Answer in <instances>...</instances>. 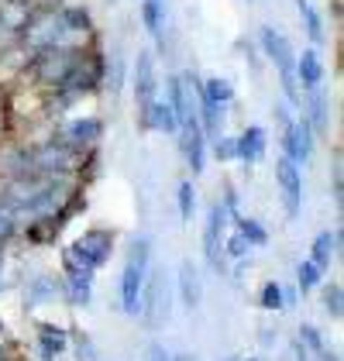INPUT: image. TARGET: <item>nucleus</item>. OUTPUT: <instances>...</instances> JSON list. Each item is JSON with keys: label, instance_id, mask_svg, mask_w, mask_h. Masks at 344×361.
<instances>
[{"label": "nucleus", "instance_id": "1", "mask_svg": "<svg viewBox=\"0 0 344 361\" xmlns=\"http://www.w3.org/2000/svg\"><path fill=\"white\" fill-rule=\"evenodd\" d=\"M148 269H152V238L138 234L128 245L124 269H121V286H117L121 310L128 317H138V310H142V289H145V279H148Z\"/></svg>", "mask_w": 344, "mask_h": 361}, {"label": "nucleus", "instance_id": "2", "mask_svg": "<svg viewBox=\"0 0 344 361\" xmlns=\"http://www.w3.org/2000/svg\"><path fill=\"white\" fill-rule=\"evenodd\" d=\"M258 45H262L265 59L276 66V73L283 80V90H286V100L293 107H300L303 104V90L296 83V52H293L289 38L279 28H272V25H262L258 28Z\"/></svg>", "mask_w": 344, "mask_h": 361}, {"label": "nucleus", "instance_id": "3", "mask_svg": "<svg viewBox=\"0 0 344 361\" xmlns=\"http://www.w3.org/2000/svg\"><path fill=\"white\" fill-rule=\"evenodd\" d=\"M138 317L145 320L148 331H162V327L169 324V317H172V282H169V272H166V269H148Z\"/></svg>", "mask_w": 344, "mask_h": 361}, {"label": "nucleus", "instance_id": "4", "mask_svg": "<svg viewBox=\"0 0 344 361\" xmlns=\"http://www.w3.org/2000/svg\"><path fill=\"white\" fill-rule=\"evenodd\" d=\"M276 121H279V128H283V155L286 159H293L296 166H307L310 159H314V128L300 117H293V114L279 104L276 107Z\"/></svg>", "mask_w": 344, "mask_h": 361}, {"label": "nucleus", "instance_id": "5", "mask_svg": "<svg viewBox=\"0 0 344 361\" xmlns=\"http://www.w3.org/2000/svg\"><path fill=\"white\" fill-rule=\"evenodd\" d=\"M228 221H231V210L217 200V203H210V210H207V227H203V258H207V265L217 272V276H224L228 272V258H224V238H228Z\"/></svg>", "mask_w": 344, "mask_h": 361}, {"label": "nucleus", "instance_id": "6", "mask_svg": "<svg viewBox=\"0 0 344 361\" xmlns=\"http://www.w3.org/2000/svg\"><path fill=\"white\" fill-rule=\"evenodd\" d=\"M276 183H279V193H283L286 217L296 221L303 214V166H296L293 159L279 155V162H276Z\"/></svg>", "mask_w": 344, "mask_h": 361}, {"label": "nucleus", "instance_id": "7", "mask_svg": "<svg viewBox=\"0 0 344 361\" xmlns=\"http://www.w3.org/2000/svg\"><path fill=\"white\" fill-rule=\"evenodd\" d=\"M159 100V69H155V56L142 49L138 59H135V104H138V114Z\"/></svg>", "mask_w": 344, "mask_h": 361}, {"label": "nucleus", "instance_id": "8", "mask_svg": "<svg viewBox=\"0 0 344 361\" xmlns=\"http://www.w3.org/2000/svg\"><path fill=\"white\" fill-rule=\"evenodd\" d=\"M179 148H183V159L193 176H203L207 169V135H203L200 121H190V124H179Z\"/></svg>", "mask_w": 344, "mask_h": 361}, {"label": "nucleus", "instance_id": "9", "mask_svg": "<svg viewBox=\"0 0 344 361\" xmlns=\"http://www.w3.org/2000/svg\"><path fill=\"white\" fill-rule=\"evenodd\" d=\"M176 293H179V303L186 313H197L203 303V279L200 269L193 258H183L179 262V272H176Z\"/></svg>", "mask_w": 344, "mask_h": 361}, {"label": "nucleus", "instance_id": "10", "mask_svg": "<svg viewBox=\"0 0 344 361\" xmlns=\"http://www.w3.org/2000/svg\"><path fill=\"white\" fill-rule=\"evenodd\" d=\"M35 351H38V358L42 361H59L66 351H69V331L66 327H59V324H49V320H38V327H35Z\"/></svg>", "mask_w": 344, "mask_h": 361}, {"label": "nucleus", "instance_id": "11", "mask_svg": "<svg viewBox=\"0 0 344 361\" xmlns=\"http://www.w3.org/2000/svg\"><path fill=\"white\" fill-rule=\"evenodd\" d=\"M234 145H238V159H241L245 166H255V162H262V159L269 155V135H265L262 124H248V128L234 138Z\"/></svg>", "mask_w": 344, "mask_h": 361}, {"label": "nucleus", "instance_id": "12", "mask_svg": "<svg viewBox=\"0 0 344 361\" xmlns=\"http://www.w3.org/2000/svg\"><path fill=\"white\" fill-rule=\"evenodd\" d=\"M303 121L314 128V135H327V124H331V107H327V93L317 86L303 93Z\"/></svg>", "mask_w": 344, "mask_h": 361}, {"label": "nucleus", "instance_id": "13", "mask_svg": "<svg viewBox=\"0 0 344 361\" xmlns=\"http://www.w3.org/2000/svg\"><path fill=\"white\" fill-rule=\"evenodd\" d=\"M138 121H142L145 131H162V135H176L179 131V121H176V114H172L169 100H152L142 114H138Z\"/></svg>", "mask_w": 344, "mask_h": 361}, {"label": "nucleus", "instance_id": "14", "mask_svg": "<svg viewBox=\"0 0 344 361\" xmlns=\"http://www.w3.org/2000/svg\"><path fill=\"white\" fill-rule=\"evenodd\" d=\"M296 83H300L303 93H307V90H317V86L324 83V62H320V52H317V49H303V52L296 56Z\"/></svg>", "mask_w": 344, "mask_h": 361}, {"label": "nucleus", "instance_id": "15", "mask_svg": "<svg viewBox=\"0 0 344 361\" xmlns=\"http://www.w3.org/2000/svg\"><path fill=\"white\" fill-rule=\"evenodd\" d=\"M338 251H341V231H320L314 238V245H310V262H314L317 269H331V262L338 258Z\"/></svg>", "mask_w": 344, "mask_h": 361}, {"label": "nucleus", "instance_id": "16", "mask_svg": "<svg viewBox=\"0 0 344 361\" xmlns=\"http://www.w3.org/2000/svg\"><path fill=\"white\" fill-rule=\"evenodd\" d=\"M59 296H62V279L56 276H38L28 282V289H25V306H45V303H56Z\"/></svg>", "mask_w": 344, "mask_h": 361}, {"label": "nucleus", "instance_id": "17", "mask_svg": "<svg viewBox=\"0 0 344 361\" xmlns=\"http://www.w3.org/2000/svg\"><path fill=\"white\" fill-rule=\"evenodd\" d=\"M100 135H104V124L93 121V117H83V121H73L62 138H66V145H73V148H93L100 141Z\"/></svg>", "mask_w": 344, "mask_h": 361}, {"label": "nucleus", "instance_id": "18", "mask_svg": "<svg viewBox=\"0 0 344 361\" xmlns=\"http://www.w3.org/2000/svg\"><path fill=\"white\" fill-rule=\"evenodd\" d=\"M200 93L217 107V111L228 114V107L234 104V86L228 80H221V76H210V80H200Z\"/></svg>", "mask_w": 344, "mask_h": 361}, {"label": "nucleus", "instance_id": "19", "mask_svg": "<svg viewBox=\"0 0 344 361\" xmlns=\"http://www.w3.org/2000/svg\"><path fill=\"white\" fill-rule=\"evenodd\" d=\"M142 25L155 42H162V35H166V7H162V0H142Z\"/></svg>", "mask_w": 344, "mask_h": 361}, {"label": "nucleus", "instance_id": "20", "mask_svg": "<svg viewBox=\"0 0 344 361\" xmlns=\"http://www.w3.org/2000/svg\"><path fill=\"white\" fill-rule=\"evenodd\" d=\"M231 221H234V227H238V234H241V238H245V241H248L252 248H265V245H269V231H265V227H262V224H258L255 217L234 214Z\"/></svg>", "mask_w": 344, "mask_h": 361}, {"label": "nucleus", "instance_id": "21", "mask_svg": "<svg viewBox=\"0 0 344 361\" xmlns=\"http://www.w3.org/2000/svg\"><path fill=\"white\" fill-rule=\"evenodd\" d=\"M296 11H300V21H303V28H307V38L320 45L324 42V21H320V14H317V7L310 0H296Z\"/></svg>", "mask_w": 344, "mask_h": 361}, {"label": "nucleus", "instance_id": "22", "mask_svg": "<svg viewBox=\"0 0 344 361\" xmlns=\"http://www.w3.org/2000/svg\"><path fill=\"white\" fill-rule=\"evenodd\" d=\"M258 306H262V310H269V313H279V310H286V289H283V282H276V279L262 282Z\"/></svg>", "mask_w": 344, "mask_h": 361}, {"label": "nucleus", "instance_id": "23", "mask_svg": "<svg viewBox=\"0 0 344 361\" xmlns=\"http://www.w3.org/2000/svg\"><path fill=\"white\" fill-rule=\"evenodd\" d=\"M176 203H179V221L193 224V217H197V186H193V179H183L179 183Z\"/></svg>", "mask_w": 344, "mask_h": 361}, {"label": "nucleus", "instance_id": "24", "mask_svg": "<svg viewBox=\"0 0 344 361\" xmlns=\"http://www.w3.org/2000/svg\"><path fill=\"white\" fill-rule=\"evenodd\" d=\"M320 282H324V269H317L310 258H303V262H300V269H296V286H300V293H303V296H307V293H314Z\"/></svg>", "mask_w": 344, "mask_h": 361}, {"label": "nucleus", "instance_id": "25", "mask_svg": "<svg viewBox=\"0 0 344 361\" xmlns=\"http://www.w3.org/2000/svg\"><path fill=\"white\" fill-rule=\"evenodd\" d=\"M248 255H252V245H248L238 231L224 238V258H231V262H238V265H241V262H248Z\"/></svg>", "mask_w": 344, "mask_h": 361}, {"label": "nucleus", "instance_id": "26", "mask_svg": "<svg viewBox=\"0 0 344 361\" xmlns=\"http://www.w3.org/2000/svg\"><path fill=\"white\" fill-rule=\"evenodd\" d=\"M324 306H327V313H331L334 320H341V313H344V289H341V282H327V286H324Z\"/></svg>", "mask_w": 344, "mask_h": 361}, {"label": "nucleus", "instance_id": "27", "mask_svg": "<svg viewBox=\"0 0 344 361\" xmlns=\"http://www.w3.org/2000/svg\"><path fill=\"white\" fill-rule=\"evenodd\" d=\"M300 344L310 351V355H320V351H327V344H324V334L317 331L314 324H303L300 327Z\"/></svg>", "mask_w": 344, "mask_h": 361}, {"label": "nucleus", "instance_id": "28", "mask_svg": "<svg viewBox=\"0 0 344 361\" xmlns=\"http://www.w3.org/2000/svg\"><path fill=\"white\" fill-rule=\"evenodd\" d=\"M214 159H217V162H234V159H238V145H234V138L217 135V138H214Z\"/></svg>", "mask_w": 344, "mask_h": 361}, {"label": "nucleus", "instance_id": "29", "mask_svg": "<svg viewBox=\"0 0 344 361\" xmlns=\"http://www.w3.org/2000/svg\"><path fill=\"white\" fill-rule=\"evenodd\" d=\"M69 341H76V355H80V361H100L97 348H93V341H90L86 334H76V337H69Z\"/></svg>", "mask_w": 344, "mask_h": 361}, {"label": "nucleus", "instance_id": "30", "mask_svg": "<svg viewBox=\"0 0 344 361\" xmlns=\"http://www.w3.org/2000/svg\"><path fill=\"white\" fill-rule=\"evenodd\" d=\"M145 361H169V351L155 341V344H148V351H145Z\"/></svg>", "mask_w": 344, "mask_h": 361}, {"label": "nucleus", "instance_id": "31", "mask_svg": "<svg viewBox=\"0 0 344 361\" xmlns=\"http://www.w3.org/2000/svg\"><path fill=\"white\" fill-rule=\"evenodd\" d=\"M169 361H197V355H190V351H179V355H169Z\"/></svg>", "mask_w": 344, "mask_h": 361}, {"label": "nucleus", "instance_id": "32", "mask_svg": "<svg viewBox=\"0 0 344 361\" xmlns=\"http://www.w3.org/2000/svg\"><path fill=\"white\" fill-rule=\"evenodd\" d=\"M0 276H4V258H0ZM0 289H4V279H0Z\"/></svg>", "mask_w": 344, "mask_h": 361}, {"label": "nucleus", "instance_id": "33", "mask_svg": "<svg viewBox=\"0 0 344 361\" xmlns=\"http://www.w3.org/2000/svg\"><path fill=\"white\" fill-rule=\"evenodd\" d=\"M224 361H241V355H228V358H224Z\"/></svg>", "mask_w": 344, "mask_h": 361}, {"label": "nucleus", "instance_id": "34", "mask_svg": "<svg viewBox=\"0 0 344 361\" xmlns=\"http://www.w3.org/2000/svg\"><path fill=\"white\" fill-rule=\"evenodd\" d=\"M241 361H262V358H241Z\"/></svg>", "mask_w": 344, "mask_h": 361}, {"label": "nucleus", "instance_id": "35", "mask_svg": "<svg viewBox=\"0 0 344 361\" xmlns=\"http://www.w3.org/2000/svg\"><path fill=\"white\" fill-rule=\"evenodd\" d=\"M0 361H7V358H4V351H0Z\"/></svg>", "mask_w": 344, "mask_h": 361}]
</instances>
